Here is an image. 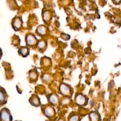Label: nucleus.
I'll return each instance as SVG.
<instances>
[{"label":"nucleus","mask_w":121,"mask_h":121,"mask_svg":"<svg viewBox=\"0 0 121 121\" xmlns=\"http://www.w3.org/2000/svg\"><path fill=\"white\" fill-rule=\"evenodd\" d=\"M8 95L6 90L0 86V104H4L7 101Z\"/></svg>","instance_id":"6e6552de"},{"label":"nucleus","mask_w":121,"mask_h":121,"mask_svg":"<svg viewBox=\"0 0 121 121\" xmlns=\"http://www.w3.org/2000/svg\"><path fill=\"white\" fill-rule=\"evenodd\" d=\"M59 91L61 95L65 96H67L69 95L70 93V89L66 84L61 83L59 86Z\"/></svg>","instance_id":"39448f33"},{"label":"nucleus","mask_w":121,"mask_h":121,"mask_svg":"<svg viewBox=\"0 0 121 121\" xmlns=\"http://www.w3.org/2000/svg\"><path fill=\"white\" fill-rule=\"evenodd\" d=\"M23 20L21 17H16L13 18L11 22V26L15 31H19L23 26Z\"/></svg>","instance_id":"20e7f679"},{"label":"nucleus","mask_w":121,"mask_h":121,"mask_svg":"<svg viewBox=\"0 0 121 121\" xmlns=\"http://www.w3.org/2000/svg\"><path fill=\"white\" fill-rule=\"evenodd\" d=\"M113 0V2L116 3V4H117V3H119L121 0Z\"/></svg>","instance_id":"6ab92c4d"},{"label":"nucleus","mask_w":121,"mask_h":121,"mask_svg":"<svg viewBox=\"0 0 121 121\" xmlns=\"http://www.w3.org/2000/svg\"><path fill=\"white\" fill-rule=\"evenodd\" d=\"M18 53L22 57H26L29 54V49L27 46H22L18 49Z\"/></svg>","instance_id":"9d476101"},{"label":"nucleus","mask_w":121,"mask_h":121,"mask_svg":"<svg viewBox=\"0 0 121 121\" xmlns=\"http://www.w3.org/2000/svg\"><path fill=\"white\" fill-rule=\"evenodd\" d=\"M29 101L30 104L34 106L38 107L40 105V100L37 95H32Z\"/></svg>","instance_id":"1a4fd4ad"},{"label":"nucleus","mask_w":121,"mask_h":121,"mask_svg":"<svg viewBox=\"0 0 121 121\" xmlns=\"http://www.w3.org/2000/svg\"><path fill=\"white\" fill-rule=\"evenodd\" d=\"M69 98L65 96L63 98H62V99L61 100V103L62 104H66L69 102Z\"/></svg>","instance_id":"f3484780"},{"label":"nucleus","mask_w":121,"mask_h":121,"mask_svg":"<svg viewBox=\"0 0 121 121\" xmlns=\"http://www.w3.org/2000/svg\"><path fill=\"white\" fill-rule=\"evenodd\" d=\"M43 64L44 67H49L51 64V60L50 58L47 57L43 58Z\"/></svg>","instance_id":"2eb2a0df"},{"label":"nucleus","mask_w":121,"mask_h":121,"mask_svg":"<svg viewBox=\"0 0 121 121\" xmlns=\"http://www.w3.org/2000/svg\"></svg>","instance_id":"4be33fe9"},{"label":"nucleus","mask_w":121,"mask_h":121,"mask_svg":"<svg viewBox=\"0 0 121 121\" xmlns=\"http://www.w3.org/2000/svg\"><path fill=\"white\" fill-rule=\"evenodd\" d=\"M42 111L43 114L48 118H52L55 115V110L50 104L44 105L42 108Z\"/></svg>","instance_id":"f03ea898"},{"label":"nucleus","mask_w":121,"mask_h":121,"mask_svg":"<svg viewBox=\"0 0 121 121\" xmlns=\"http://www.w3.org/2000/svg\"><path fill=\"white\" fill-rule=\"evenodd\" d=\"M0 121H12V117L9 110L3 108L0 110Z\"/></svg>","instance_id":"7ed1b4c3"},{"label":"nucleus","mask_w":121,"mask_h":121,"mask_svg":"<svg viewBox=\"0 0 121 121\" xmlns=\"http://www.w3.org/2000/svg\"><path fill=\"white\" fill-rule=\"evenodd\" d=\"M2 50H1V49L0 47V58H1V56H2Z\"/></svg>","instance_id":"aec40b11"},{"label":"nucleus","mask_w":121,"mask_h":121,"mask_svg":"<svg viewBox=\"0 0 121 121\" xmlns=\"http://www.w3.org/2000/svg\"><path fill=\"white\" fill-rule=\"evenodd\" d=\"M57 121H64V120L62 118H59Z\"/></svg>","instance_id":"412c9836"},{"label":"nucleus","mask_w":121,"mask_h":121,"mask_svg":"<svg viewBox=\"0 0 121 121\" xmlns=\"http://www.w3.org/2000/svg\"><path fill=\"white\" fill-rule=\"evenodd\" d=\"M75 101L78 104L82 105L85 103V98L81 95H78L75 98Z\"/></svg>","instance_id":"4468645a"},{"label":"nucleus","mask_w":121,"mask_h":121,"mask_svg":"<svg viewBox=\"0 0 121 121\" xmlns=\"http://www.w3.org/2000/svg\"><path fill=\"white\" fill-rule=\"evenodd\" d=\"M47 32V27L43 25H39L35 29V33L40 36H45Z\"/></svg>","instance_id":"0eeeda50"},{"label":"nucleus","mask_w":121,"mask_h":121,"mask_svg":"<svg viewBox=\"0 0 121 121\" xmlns=\"http://www.w3.org/2000/svg\"><path fill=\"white\" fill-rule=\"evenodd\" d=\"M29 78L31 81H35L38 78V74L36 70H31L29 72Z\"/></svg>","instance_id":"ddd939ff"},{"label":"nucleus","mask_w":121,"mask_h":121,"mask_svg":"<svg viewBox=\"0 0 121 121\" xmlns=\"http://www.w3.org/2000/svg\"><path fill=\"white\" fill-rule=\"evenodd\" d=\"M48 101L52 105H56L59 104V98L58 95L55 93H52L48 96Z\"/></svg>","instance_id":"423d86ee"},{"label":"nucleus","mask_w":121,"mask_h":121,"mask_svg":"<svg viewBox=\"0 0 121 121\" xmlns=\"http://www.w3.org/2000/svg\"><path fill=\"white\" fill-rule=\"evenodd\" d=\"M91 117L92 121H96L97 120V116L95 113L91 114V115L90 116Z\"/></svg>","instance_id":"a211bd4d"},{"label":"nucleus","mask_w":121,"mask_h":121,"mask_svg":"<svg viewBox=\"0 0 121 121\" xmlns=\"http://www.w3.org/2000/svg\"><path fill=\"white\" fill-rule=\"evenodd\" d=\"M36 46L40 51L44 52V51L45 50L47 47V43L45 40L42 39V40L38 41V42Z\"/></svg>","instance_id":"9b49d317"},{"label":"nucleus","mask_w":121,"mask_h":121,"mask_svg":"<svg viewBox=\"0 0 121 121\" xmlns=\"http://www.w3.org/2000/svg\"><path fill=\"white\" fill-rule=\"evenodd\" d=\"M41 78L42 81L47 84L51 82L52 80V77L49 73H43L41 76Z\"/></svg>","instance_id":"f8f14e48"},{"label":"nucleus","mask_w":121,"mask_h":121,"mask_svg":"<svg viewBox=\"0 0 121 121\" xmlns=\"http://www.w3.org/2000/svg\"><path fill=\"white\" fill-rule=\"evenodd\" d=\"M25 40L26 45L28 47L36 46L38 41L35 35L32 33L27 34L25 36Z\"/></svg>","instance_id":"f257e3e1"},{"label":"nucleus","mask_w":121,"mask_h":121,"mask_svg":"<svg viewBox=\"0 0 121 121\" xmlns=\"http://www.w3.org/2000/svg\"><path fill=\"white\" fill-rule=\"evenodd\" d=\"M78 117L77 115H72L69 118V121H78Z\"/></svg>","instance_id":"dca6fc26"}]
</instances>
